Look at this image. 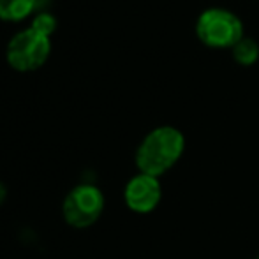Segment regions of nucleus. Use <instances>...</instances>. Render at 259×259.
<instances>
[{
  "mask_svg": "<svg viewBox=\"0 0 259 259\" xmlns=\"http://www.w3.org/2000/svg\"><path fill=\"white\" fill-rule=\"evenodd\" d=\"M256 259H259V254H257V257H256Z\"/></svg>",
  "mask_w": 259,
  "mask_h": 259,
  "instance_id": "1a4fd4ad",
  "label": "nucleus"
},
{
  "mask_svg": "<svg viewBox=\"0 0 259 259\" xmlns=\"http://www.w3.org/2000/svg\"><path fill=\"white\" fill-rule=\"evenodd\" d=\"M185 152V136L173 125H159L141 140L136 150L140 173L160 178L166 175Z\"/></svg>",
  "mask_w": 259,
  "mask_h": 259,
  "instance_id": "f257e3e1",
  "label": "nucleus"
},
{
  "mask_svg": "<svg viewBox=\"0 0 259 259\" xmlns=\"http://www.w3.org/2000/svg\"><path fill=\"white\" fill-rule=\"evenodd\" d=\"M196 37L208 48L231 50L240 39L245 37L243 21L229 9L210 7L198 16Z\"/></svg>",
  "mask_w": 259,
  "mask_h": 259,
  "instance_id": "7ed1b4c3",
  "label": "nucleus"
},
{
  "mask_svg": "<svg viewBox=\"0 0 259 259\" xmlns=\"http://www.w3.org/2000/svg\"><path fill=\"white\" fill-rule=\"evenodd\" d=\"M162 199V185L157 177L138 173L123 189V201L134 213H150Z\"/></svg>",
  "mask_w": 259,
  "mask_h": 259,
  "instance_id": "39448f33",
  "label": "nucleus"
},
{
  "mask_svg": "<svg viewBox=\"0 0 259 259\" xmlns=\"http://www.w3.org/2000/svg\"><path fill=\"white\" fill-rule=\"evenodd\" d=\"M104 206L106 201L103 191L96 185L81 184L65 196L62 213L69 226L76 229H85L99 221Z\"/></svg>",
  "mask_w": 259,
  "mask_h": 259,
  "instance_id": "20e7f679",
  "label": "nucleus"
},
{
  "mask_svg": "<svg viewBox=\"0 0 259 259\" xmlns=\"http://www.w3.org/2000/svg\"><path fill=\"white\" fill-rule=\"evenodd\" d=\"M231 55L235 58L236 64L249 67L254 65L259 60V45L257 41H254L252 37H242L235 46L231 48Z\"/></svg>",
  "mask_w": 259,
  "mask_h": 259,
  "instance_id": "0eeeda50",
  "label": "nucleus"
},
{
  "mask_svg": "<svg viewBox=\"0 0 259 259\" xmlns=\"http://www.w3.org/2000/svg\"><path fill=\"white\" fill-rule=\"evenodd\" d=\"M4 198H6V189H4L2 185H0V203L4 201Z\"/></svg>",
  "mask_w": 259,
  "mask_h": 259,
  "instance_id": "6e6552de",
  "label": "nucleus"
},
{
  "mask_svg": "<svg viewBox=\"0 0 259 259\" xmlns=\"http://www.w3.org/2000/svg\"><path fill=\"white\" fill-rule=\"evenodd\" d=\"M39 0H0V20L21 21L34 13Z\"/></svg>",
  "mask_w": 259,
  "mask_h": 259,
  "instance_id": "423d86ee",
  "label": "nucleus"
},
{
  "mask_svg": "<svg viewBox=\"0 0 259 259\" xmlns=\"http://www.w3.org/2000/svg\"><path fill=\"white\" fill-rule=\"evenodd\" d=\"M52 34L30 25L13 35L6 48V60L18 72H34L46 64L52 53Z\"/></svg>",
  "mask_w": 259,
  "mask_h": 259,
  "instance_id": "f03ea898",
  "label": "nucleus"
}]
</instances>
